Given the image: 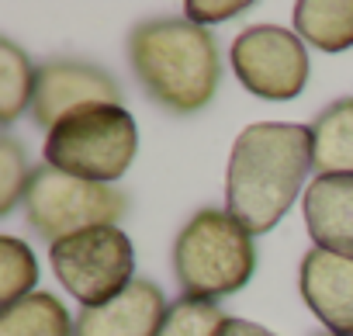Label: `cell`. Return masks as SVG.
I'll return each mask as SVG.
<instances>
[{
	"mask_svg": "<svg viewBox=\"0 0 353 336\" xmlns=\"http://www.w3.org/2000/svg\"><path fill=\"white\" fill-rule=\"evenodd\" d=\"M312 163V125L256 121L243 128L225 174L229 212L253 236L270 233L301 195Z\"/></svg>",
	"mask_w": 353,
	"mask_h": 336,
	"instance_id": "obj_1",
	"label": "cell"
},
{
	"mask_svg": "<svg viewBox=\"0 0 353 336\" xmlns=\"http://www.w3.org/2000/svg\"><path fill=\"white\" fill-rule=\"evenodd\" d=\"M128 59L142 90L166 111H201L222 80L219 42L188 18H149L128 35Z\"/></svg>",
	"mask_w": 353,
	"mask_h": 336,
	"instance_id": "obj_2",
	"label": "cell"
},
{
	"mask_svg": "<svg viewBox=\"0 0 353 336\" xmlns=\"http://www.w3.org/2000/svg\"><path fill=\"white\" fill-rule=\"evenodd\" d=\"M256 270L253 233L225 208H201L173 239V274L184 298L219 302L250 284Z\"/></svg>",
	"mask_w": 353,
	"mask_h": 336,
	"instance_id": "obj_3",
	"label": "cell"
},
{
	"mask_svg": "<svg viewBox=\"0 0 353 336\" xmlns=\"http://www.w3.org/2000/svg\"><path fill=\"white\" fill-rule=\"evenodd\" d=\"M135 149L139 128L121 104L80 108L46 135V163L94 184H114L132 166Z\"/></svg>",
	"mask_w": 353,
	"mask_h": 336,
	"instance_id": "obj_4",
	"label": "cell"
},
{
	"mask_svg": "<svg viewBox=\"0 0 353 336\" xmlns=\"http://www.w3.org/2000/svg\"><path fill=\"white\" fill-rule=\"evenodd\" d=\"M125 205L118 188L70 177L49 163L35 166L25 191V219L49 246L97 226H114L125 215Z\"/></svg>",
	"mask_w": 353,
	"mask_h": 336,
	"instance_id": "obj_5",
	"label": "cell"
},
{
	"mask_svg": "<svg viewBox=\"0 0 353 336\" xmlns=\"http://www.w3.org/2000/svg\"><path fill=\"white\" fill-rule=\"evenodd\" d=\"M56 281L83 305L97 308L132 284V239L118 226H97L49 246Z\"/></svg>",
	"mask_w": 353,
	"mask_h": 336,
	"instance_id": "obj_6",
	"label": "cell"
},
{
	"mask_svg": "<svg viewBox=\"0 0 353 336\" xmlns=\"http://www.w3.org/2000/svg\"><path fill=\"white\" fill-rule=\"evenodd\" d=\"M239 83L263 101H291L308 83V52L294 32L277 25H253L236 35L229 49Z\"/></svg>",
	"mask_w": 353,
	"mask_h": 336,
	"instance_id": "obj_7",
	"label": "cell"
},
{
	"mask_svg": "<svg viewBox=\"0 0 353 336\" xmlns=\"http://www.w3.org/2000/svg\"><path fill=\"white\" fill-rule=\"evenodd\" d=\"M121 87L94 63L80 59H52L39 66V83L32 97V118L39 128H56L66 115L90 104H118Z\"/></svg>",
	"mask_w": 353,
	"mask_h": 336,
	"instance_id": "obj_8",
	"label": "cell"
},
{
	"mask_svg": "<svg viewBox=\"0 0 353 336\" xmlns=\"http://www.w3.org/2000/svg\"><path fill=\"white\" fill-rule=\"evenodd\" d=\"M166 312L170 305L152 281H132L111 302L80 308L73 319V336H159Z\"/></svg>",
	"mask_w": 353,
	"mask_h": 336,
	"instance_id": "obj_9",
	"label": "cell"
},
{
	"mask_svg": "<svg viewBox=\"0 0 353 336\" xmlns=\"http://www.w3.org/2000/svg\"><path fill=\"white\" fill-rule=\"evenodd\" d=\"M301 298L325 333L353 336V260L325 250H308L301 260Z\"/></svg>",
	"mask_w": 353,
	"mask_h": 336,
	"instance_id": "obj_10",
	"label": "cell"
},
{
	"mask_svg": "<svg viewBox=\"0 0 353 336\" xmlns=\"http://www.w3.org/2000/svg\"><path fill=\"white\" fill-rule=\"evenodd\" d=\"M301 212L319 250L353 260V174L315 177L305 188Z\"/></svg>",
	"mask_w": 353,
	"mask_h": 336,
	"instance_id": "obj_11",
	"label": "cell"
},
{
	"mask_svg": "<svg viewBox=\"0 0 353 336\" xmlns=\"http://www.w3.org/2000/svg\"><path fill=\"white\" fill-rule=\"evenodd\" d=\"M312 152L315 174H353V97L332 101L312 121Z\"/></svg>",
	"mask_w": 353,
	"mask_h": 336,
	"instance_id": "obj_12",
	"label": "cell"
},
{
	"mask_svg": "<svg viewBox=\"0 0 353 336\" xmlns=\"http://www.w3.org/2000/svg\"><path fill=\"white\" fill-rule=\"evenodd\" d=\"M294 32L305 46L343 52L353 46V0H301L294 4Z\"/></svg>",
	"mask_w": 353,
	"mask_h": 336,
	"instance_id": "obj_13",
	"label": "cell"
},
{
	"mask_svg": "<svg viewBox=\"0 0 353 336\" xmlns=\"http://www.w3.org/2000/svg\"><path fill=\"white\" fill-rule=\"evenodd\" d=\"M0 336H73V319L56 295L32 291L0 308Z\"/></svg>",
	"mask_w": 353,
	"mask_h": 336,
	"instance_id": "obj_14",
	"label": "cell"
},
{
	"mask_svg": "<svg viewBox=\"0 0 353 336\" xmlns=\"http://www.w3.org/2000/svg\"><path fill=\"white\" fill-rule=\"evenodd\" d=\"M35 83L39 66L28 59V52H21V46L4 39L0 42V121L11 125L25 108H32Z\"/></svg>",
	"mask_w": 353,
	"mask_h": 336,
	"instance_id": "obj_15",
	"label": "cell"
},
{
	"mask_svg": "<svg viewBox=\"0 0 353 336\" xmlns=\"http://www.w3.org/2000/svg\"><path fill=\"white\" fill-rule=\"evenodd\" d=\"M39 281V264L35 253L14 239V236H0V302L14 305L25 295H32Z\"/></svg>",
	"mask_w": 353,
	"mask_h": 336,
	"instance_id": "obj_16",
	"label": "cell"
},
{
	"mask_svg": "<svg viewBox=\"0 0 353 336\" xmlns=\"http://www.w3.org/2000/svg\"><path fill=\"white\" fill-rule=\"evenodd\" d=\"M225 319L229 315H222V308L215 302L176 298L166 312V322H163L159 336H219Z\"/></svg>",
	"mask_w": 353,
	"mask_h": 336,
	"instance_id": "obj_17",
	"label": "cell"
},
{
	"mask_svg": "<svg viewBox=\"0 0 353 336\" xmlns=\"http://www.w3.org/2000/svg\"><path fill=\"white\" fill-rule=\"evenodd\" d=\"M32 170H28V159L18 139L4 135L0 139V215H11L18 201H25Z\"/></svg>",
	"mask_w": 353,
	"mask_h": 336,
	"instance_id": "obj_18",
	"label": "cell"
},
{
	"mask_svg": "<svg viewBox=\"0 0 353 336\" xmlns=\"http://www.w3.org/2000/svg\"><path fill=\"white\" fill-rule=\"evenodd\" d=\"M243 11H250L246 0H236V4H205V0H191V4H188V21L205 28L212 21H229V18H236Z\"/></svg>",
	"mask_w": 353,
	"mask_h": 336,
	"instance_id": "obj_19",
	"label": "cell"
},
{
	"mask_svg": "<svg viewBox=\"0 0 353 336\" xmlns=\"http://www.w3.org/2000/svg\"><path fill=\"white\" fill-rule=\"evenodd\" d=\"M219 336H277V333H270V329H263L256 322H246V319H225Z\"/></svg>",
	"mask_w": 353,
	"mask_h": 336,
	"instance_id": "obj_20",
	"label": "cell"
},
{
	"mask_svg": "<svg viewBox=\"0 0 353 336\" xmlns=\"http://www.w3.org/2000/svg\"><path fill=\"white\" fill-rule=\"evenodd\" d=\"M319 336H336V333H319Z\"/></svg>",
	"mask_w": 353,
	"mask_h": 336,
	"instance_id": "obj_21",
	"label": "cell"
}]
</instances>
